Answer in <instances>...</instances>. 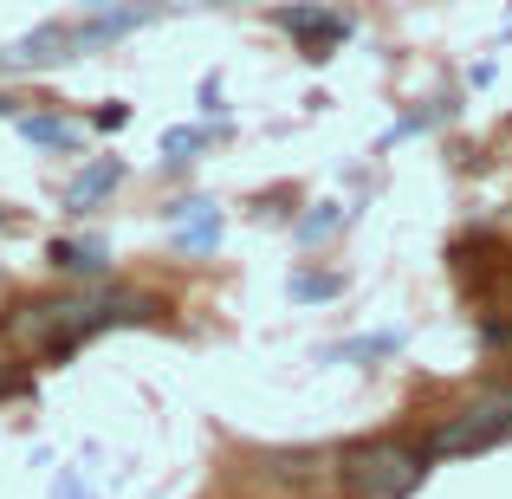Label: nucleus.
Here are the masks:
<instances>
[{
  "instance_id": "nucleus-12",
  "label": "nucleus",
  "mask_w": 512,
  "mask_h": 499,
  "mask_svg": "<svg viewBox=\"0 0 512 499\" xmlns=\"http://www.w3.org/2000/svg\"><path fill=\"white\" fill-rule=\"evenodd\" d=\"M338 227H344V208H338V201H318L312 214H299V227H292V234H299V247H325Z\"/></svg>"
},
{
  "instance_id": "nucleus-8",
  "label": "nucleus",
  "mask_w": 512,
  "mask_h": 499,
  "mask_svg": "<svg viewBox=\"0 0 512 499\" xmlns=\"http://www.w3.org/2000/svg\"><path fill=\"white\" fill-rule=\"evenodd\" d=\"M124 182V163H117V156H98V163H85L72 175V182H65V195H59V208L65 214H91L98 208V201H111V188Z\"/></svg>"
},
{
  "instance_id": "nucleus-4",
  "label": "nucleus",
  "mask_w": 512,
  "mask_h": 499,
  "mask_svg": "<svg viewBox=\"0 0 512 499\" xmlns=\"http://www.w3.org/2000/svg\"><path fill=\"white\" fill-rule=\"evenodd\" d=\"M273 20H279V33H292L305 46V59H325L331 46L350 39V13H338V7H279Z\"/></svg>"
},
{
  "instance_id": "nucleus-15",
  "label": "nucleus",
  "mask_w": 512,
  "mask_h": 499,
  "mask_svg": "<svg viewBox=\"0 0 512 499\" xmlns=\"http://www.w3.org/2000/svg\"><path fill=\"white\" fill-rule=\"evenodd\" d=\"M26 389H33V376L20 370V363H7L0 357V402H13V396H26Z\"/></svg>"
},
{
  "instance_id": "nucleus-21",
  "label": "nucleus",
  "mask_w": 512,
  "mask_h": 499,
  "mask_svg": "<svg viewBox=\"0 0 512 499\" xmlns=\"http://www.w3.org/2000/svg\"><path fill=\"white\" fill-rule=\"evenodd\" d=\"M104 7H124V0H85V13H104Z\"/></svg>"
},
{
  "instance_id": "nucleus-11",
  "label": "nucleus",
  "mask_w": 512,
  "mask_h": 499,
  "mask_svg": "<svg viewBox=\"0 0 512 499\" xmlns=\"http://www.w3.org/2000/svg\"><path fill=\"white\" fill-rule=\"evenodd\" d=\"M402 331H376V337H344V344L325 350V363H370V357H396Z\"/></svg>"
},
{
  "instance_id": "nucleus-24",
  "label": "nucleus",
  "mask_w": 512,
  "mask_h": 499,
  "mask_svg": "<svg viewBox=\"0 0 512 499\" xmlns=\"http://www.w3.org/2000/svg\"><path fill=\"white\" fill-rule=\"evenodd\" d=\"M0 279H7V273H0Z\"/></svg>"
},
{
  "instance_id": "nucleus-3",
  "label": "nucleus",
  "mask_w": 512,
  "mask_h": 499,
  "mask_svg": "<svg viewBox=\"0 0 512 499\" xmlns=\"http://www.w3.org/2000/svg\"><path fill=\"white\" fill-rule=\"evenodd\" d=\"M500 441H512V383L461 402V409H448L428 428L422 454L428 461H467V454H487V448H500Z\"/></svg>"
},
{
  "instance_id": "nucleus-1",
  "label": "nucleus",
  "mask_w": 512,
  "mask_h": 499,
  "mask_svg": "<svg viewBox=\"0 0 512 499\" xmlns=\"http://www.w3.org/2000/svg\"><path fill=\"white\" fill-rule=\"evenodd\" d=\"M163 312V305L150 299V292H130V286H111V292H72V299H33L26 305V318H13V325H0V337H20V344H33L39 357H72L85 337L98 331H117V325H150V318Z\"/></svg>"
},
{
  "instance_id": "nucleus-9",
  "label": "nucleus",
  "mask_w": 512,
  "mask_h": 499,
  "mask_svg": "<svg viewBox=\"0 0 512 499\" xmlns=\"http://www.w3.org/2000/svg\"><path fill=\"white\" fill-rule=\"evenodd\" d=\"M46 260H52V273H65V279H104L111 273V247H104V240H52Z\"/></svg>"
},
{
  "instance_id": "nucleus-5",
  "label": "nucleus",
  "mask_w": 512,
  "mask_h": 499,
  "mask_svg": "<svg viewBox=\"0 0 512 499\" xmlns=\"http://www.w3.org/2000/svg\"><path fill=\"white\" fill-rule=\"evenodd\" d=\"M156 13H163V0H124V7L85 13V26H78V52H104V46H117V39H130L137 26H150Z\"/></svg>"
},
{
  "instance_id": "nucleus-13",
  "label": "nucleus",
  "mask_w": 512,
  "mask_h": 499,
  "mask_svg": "<svg viewBox=\"0 0 512 499\" xmlns=\"http://www.w3.org/2000/svg\"><path fill=\"white\" fill-rule=\"evenodd\" d=\"M292 299H299V305H318V299H338V292H344V273H292Z\"/></svg>"
},
{
  "instance_id": "nucleus-17",
  "label": "nucleus",
  "mask_w": 512,
  "mask_h": 499,
  "mask_svg": "<svg viewBox=\"0 0 512 499\" xmlns=\"http://www.w3.org/2000/svg\"><path fill=\"white\" fill-rule=\"evenodd\" d=\"M130 124V104H104L98 111V130H124Z\"/></svg>"
},
{
  "instance_id": "nucleus-14",
  "label": "nucleus",
  "mask_w": 512,
  "mask_h": 499,
  "mask_svg": "<svg viewBox=\"0 0 512 499\" xmlns=\"http://www.w3.org/2000/svg\"><path fill=\"white\" fill-rule=\"evenodd\" d=\"M201 143H208V130H195V124L169 130L163 137V163H188V150H201Z\"/></svg>"
},
{
  "instance_id": "nucleus-16",
  "label": "nucleus",
  "mask_w": 512,
  "mask_h": 499,
  "mask_svg": "<svg viewBox=\"0 0 512 499\" xmlns=\"http://www.w3.org/2000/svg\"><path fill=\"white\" fill-rule=\"evenodd\" d=\"M500 312H506V318H487V325H480V337H487V344H506V337H512V279H506Z\"/></svg>"
},
{
  "instance_id": "nucleus-23",
  "label": "nucleus",
  "mask_w": 512,
  "mask_h": 499,
  "mask_svg": "<svg viewBox=\"0 0 512 499\" xmlns=\"http://www.w3.org/2000/svg\"><path fill=\"white\" fill-rule=\"evenodd\" d=\"M0 227H13V214H7V208H0Z\"/></svg>"
},
{
  "instance_id": "nucleus-18",
  "label": "nucleus",
  "mask_w": 512,
  "mask_h": 499,
  "mask_svg": "<svg viewBox=\"0 0 512 499\" xmlns=\"http://www.w3.org/2000/svg\"><path fill=\"white\" fill-rule=\"evenodd\" d=\"M52 493H59V499H91L85 487H78V474H72V467H65V474H59V487H52Z\"/></svg>"
},
{
  "instance_id": "nucleus-6",
  "label": "nucleus",
  "mask_w": 512,
  "mask_h": 499,
  "mask_svg": "<svg viewBox=\"0 0 512 499\" xmlns=\"http://www.w3.org/2000/svg\"><path fill=\"white\" fill-rule=\"evenodd\" d=\"M169 227H175V247L182 253H214L221 247V208L201 201V195L169 201Z\"/></svg>"
},
{
  "instance_id": "nucleus-10",
  "label": "nucleus",
  "mask_w": 512,
  "mask_h": 499,
  "mask_svg": "<svg viewBox=\"0 0 512 499\" xmlns=\"http://www.w3.org/2000/svg\"><path fill=\"white\" fill-rule=\"evenodd\" d=\"M20 137H26V143H39V150H65V156H78V150H85V130H78V124H65V117H52V111L20 117Z\"/></svg>"
},
{
  "instance_id": "nucleus-20",
  "label": "nucleus",
  "mask_w": 512,
  "mask_h": 499,
  "mask_svg": "<svg viewBox=\"0 0 512 499\" xmlns=\"http://www.w3.org/2000/svg\"><path fill=\"white\" fill-rule=\"evenodd\" d=\"M169 7H240V0H169Z\"/></svg>"
},
{
  "instance_id": "nucleus-2",
  "label": "nucleus",
  "mask_w": 512,
  "mask_h": 499,
  "mask_svg": "<svg viewBox=\"0 0 512 499\" xmlns=\"http://www.w3.org/2000/svg\"><path fill=\"white\" fill-rule=\"evenodd\" d=\"M428 454L402 435H383V441H357V448L338 454V487L344 499H415L428 480Z\"/></svg>"
},
{
  "instance_id": "nucleus-19",
  "label": "nucleus",
  "mask_w": 512,
  "mask_h": 499,
  "mask_svg": "<svg viewBox=\"0 0 512 499\" xmlns=\"http://www.w3.org/2000/svg\"><path fill=\"white\" fill-rule=\"evenodd\" d=\"M214 104H221V78H201V111L214 117Z\"/></svg>"
},
{
  "instance_id": "nucleus-7",
  "label": "nucleus",
  "mask_w": 512,
  "mask_h": 499,
  "mask_svg": "<svg viewBox=\"0 0 512 499\" xmlns=\"http://www.w3.org/2000/svg\"><path fill=\"white\" fill-rule=\"evenodd\" d=\"M7 59L26 65V72H46V65H59V59H78V26H59V20L33 26V33L7 52Z\"/></svg>"
},
{
  "instance_id": "nucleus-22",
  "label": "nucleus",
  "mask_w": 512,
  "mask_h": 499,
  "mask_svg": "<svg viewBox=\"0 0 512 499\" xmlns=\"http://www.w3.org/2000/svg\"><path fill=\"white\" fill-rule=\"evenodd\" d=\"M0 117H13V98H7V91H0Z\"/></svg>"
}]
</instances>
